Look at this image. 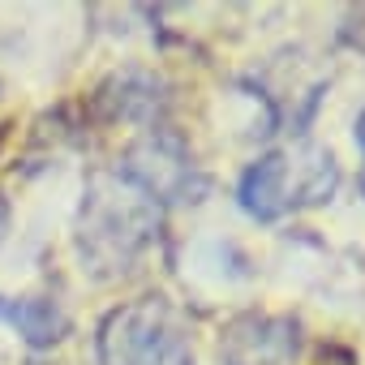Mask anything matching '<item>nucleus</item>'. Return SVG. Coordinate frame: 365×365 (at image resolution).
Wrapping results in <instances>:
<instances>
[{"mask_svg": "<svg viewBox=\"0 0 365 365\" xmlns=\"http://www.w3.org/2000/svg\"><path fill=\"white\" fill-rule=\"evenodd\" d=\"M339 190V163L327 146H284V150H267L258 155L237 185V202L245 215H254L258 224H275L288 211H305V207H322L331 202Z\"/></svg>", "mask_w": 365, "mask_h": 365, "instance_id": "obj_2", "label": "nucleus"}, {"mask_svg": "<svg viewBox=\"0 0 365 365\" xmlns=\"http://www.w3.org/2000/svg\"><path fill=\"white\" fill-rule=\"evenodd\" d=\"M0 322L14 327L31 348H52L69 335V318L48 297H0Z\"/></svg>", "mask_w": 365, "mask_h": 365, "instance_id": "obj_6", "label": "nucleus"}, {"mask_svg": "<svg viewBox=\"0 0 365 365\" xmlns=\"http://www.w3.org/2000/svg\"><path fill=\"white\" fill-rule=\"evenodd\" d=\"M301 356V318L245 309L220 331V365H297Z\"/></svg>", "mask_w": 365, "mask_h": 365, "instance_id": "obj_5", "label": "nucleus"}, {"mask_svg": "<svg viewBox=\"0 0 365 365\" xmlns=\"http://www.w3.org/2000/svg\"><path fill=\"white\" fill-rule=\"evenodd\" d=\"M95 352L99 365H194V335L168 297H138L103 314Z\"/></svg>", "mask_w": 365, "mask_h": 365, "instance_id": "obj_3", "label": "nucleus"}, {"mask_svg": "<svg viewBox=\"0 0 365 365\" xmlns=\"http://www.w3.org/2000/svg\"><path fill=\"white\" fill-rule=\"evenodd\" d=\"M5 232H9V202L0 194V241H5Z\"/></svg>", "mask_w": 365, "mask_h": 365, "instance_id": "obj_9", "label": "nucleus"}, {"mask_svg": "<svg viewBox=\"0 0 365 365\" xmlns=\"http://www.w3.org/2000/svg\"><path fill=\"white\" fill-rule=\"evenodd\" d=\"M352 133H356V146H361V155H365V112L356 116V129H352Z\"/></svg>", "mask_w": 365, "mask_h": 365, "instance_id": "obj_10", "label": "nucleus"}, {"mask_svg": "<svg viewBox=\"0 0 365 365\" xmlns=\"http://www.w3.org/2000/svg\"><path fill=\"white\" fill-rule=\"evenodd\" d=\"M95 103L103 108L108 120H155L159 112V82L142 69H125L116 78H108L95 91Z\"/></svg>", "mask_w": 365, "mask_h": 365, "instance_id": "obj_7", "label": "nucleus"}, {"mask_svg": "<svg viewBox=\"0 0 365 365\" xmlns=\"http://www.w3.org/2000/svg\"><path fill=\"white\" fill-rule=\"evenodd\" d=\"M159 237V202L116 172H95L78 211V258L95 279L125 275Z\"/></svg>", "mask_w": 365, "mask_h": 365, "instance_id": "obj_1", "label": "nucleus"}, {"mask_svg": "<svg viewBox=\"0 0 365 365\" xmlns=\"http://www.w3.org/2000/svg\"><path fill=\"white\" fill-rule=\"evenodd\" d=\"M120 172L138 190H146L155 202H185V198L202 194V185H207L202 172L190 159V150L168 129H150L142 142H133Z\"/></svg>", "mask_w": 365, "mask_h": 365, "instance_id": "obj_4", "label": "nucleus"}, {"mask_svg": "<svg viewBox=\"0 0 365 365\" xmlns=\"http://www.w3.org/2000/svg\"><path fill=\"white\" fill-rule=\"evenodd\" d=\"M339 39L356 52H365V5L361 9H348L344 14V26H339Z\"/></svg>", "mask_w": 365, "mask_h": 365, "instance_id": "obj_8", "label": "nucleus"}]
</instances>
